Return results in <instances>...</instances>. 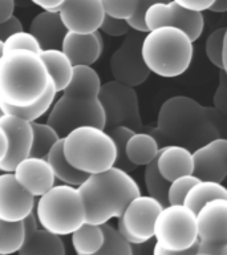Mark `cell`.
<instances>
[{
  "mask_svg": "<svg viewBox=\"0 0 227 255\" xmlns=\"http://www.w3.org/2000/svg\"><path fill=\"white\" fill-rule=\"evenodd\" d=\"M45 159L49 163L56 181H60L63 185L79 187L81 183L88 178V174L77 170L68 162L63 153V138H60L57 142L48 151Z\"/></svg>",
  "mask_w": 227,
  "mask_h": 255,
  "instance_id": "26",
  "label": "cell"
},
{
  "mask_svg": "<svg viewBox=\"0 0 227 255\" xmlns=\"http://www.w3.org/2000/svg\"><path fill=\"white\" fill-rule=\"evenodd\" d=\"M171 1H174L179 7L185 8L187 11L201 12V13L203 11H209V8L214 3V0H171Z\"/></svg>",
  "mask_w": 227,
  "mask_h": 255,
  "instance_id": "45",
  "label": "cell"
},
{
  "mask_svg": "<svg viewBox=\"0 0 227 255\" xmlns=\"http://www.w3.org/2000/svg\"><path fill=\"white\" fill-rule=\"evenodd\" d=\"M197 253L209 255H227V242H202L197 243Z\"/></svg>",
  "mask_w": 227,
  "mask_h": 255,
  "instance_id": "44",
  "label": "cell"
},
{
  "mask_svg": "<svg viewBox=\"0 0 227 255\" xmlns=\"http://www.w3.org/2000/svg\"><path fill=\"white\" fill-rule=\"evenodd\" d=\"M25 238L21 221L7 222L0 219V254L12 255L19 251Z\"/></svg>",
  "mask_w": 227,
  "mask_h": 255,
  "instance_id": "32",
  "label": "cell"
},
{
  "mask_svg": "<svg viewBox=\"0 0 227 255\" xmlns=\"http://www.w3.org/2000/svg\"><path fill=\"white\" fill-rule=\"evenodd\" d=\"M55 11L67 31L81 35L99 31L105 16L101 0H64Z\"/></svg>",
  "mask_w": 227,
  "mask_h": 255,
  "instance_id": "13",
  "label": "cell"
},
{
  "mask_svg": "<svg viewBox=\"0 0 227 255\" xmlns=\"http://www.w3.org/2000/svg\"><path fill=\"white\" fill-rule=\"evenodd\" d=\"M23 222V226H24V233H25V237L29 234H32L36 229H39V223H37V218H36V214L35 211H32L29 214L25 217V218L21 221Z\"/></svg>",
  "mask_w": 227,
  "mask_h": 255,
  "instance_id": "49",
  "label": "cell"
},
{
  "mask_svg": "<svg viewBox=\"0 0 227 255\" xmlns=\"http://www.w3.org/2000/svg\"><path fill=\"white\" fill-rule=\"evenodd\" d=\"M206 113L209 120L211 121V124L218 130L219 135L222 138H226L225 137V131H226V115H223L219 111H217L215 108H206Z\"/></svg>",
  "mask_w": 227,
  "mask_h": 255,
  "instance_id": "46",
  "label": "cell"
},
{
  "mask_svg": "<svg viewBox=\"0 0 227 255\" xmlns=\"http://www.w3.org/2000/svg\"><path fill=\"white\" fill-rule=\"evenodd\" d=\"M143 23L147 31L158 27H174L183 31L194 43L201 37L205 19L201 12L187 11L174 1H158L151 4L143 13Z\"/></svg>",
  "mask_w": 227,
  "mask_h": 255,
  "instance_id": "11",
  "label": "cell"
},
{
  "mask_svg": "<svg viewBox=\"0 0 227 255\" xmlns=\"http://www.w3.org/2000/svg\"><path fill=\"white\" fill-rule=\"evenodd\" d=\"M193 175L201 181L222 183L227 177V139H211L191 151Z\"/></svg>",
  "mask_w": 227,
  "mask_h": 255,
  "instance_id": "14",
  "label": "cell"
},
{
  "mask_svg": "<svg viewBox=\"0 0 227 255\" xmlns=\"http://www.w3.org/2000/svg\"><path fill=\"white\" fill-rule=\"evenodd\" d=\"M143 245H139V243H131L130 245V253L131 255H143Z\"/></svg>",
  "mask_w": 227,
  "mask_h": 255,
  "instance_id": "53",
  "label": "cell"
},
{
  "mask_svg": "<svg viewBox=\"0 0 227 255\" xmlns=\"http://www.w3.org/2000/svg\"><path fill=\"white\" fill-rule=\"evenodd\" d=\"M198 243V241H197ZM195 243L194 246L190 247V249H187V250H183V251H170V250H165L162 247L159 246L158 243H155L154 246H153V250H151V255H191L197 253V245Z\"/></svg>",
  "mask_w": 227,
  "mask_h": 255,
  "instance_id": "47",
  "label": "cell"
},
{
  "mask_svg": "<svg viewBox=\"0 0 227 255\" xmlns=\"http://www.w3.org/2000/svg\"><path fill=\"white\" fill-rule=\"evenodd\" d=\"M96 177L109 190L121 213L131 199L141 194L138 183L135 182L130 173L119 167L112 166L108 170L96 174Z\"/></svg>",
  "mask_w": 227,
  "mask_h": 255,
  "instance_id": "21",
  "label": "cell"
},
{
  "mask_svg": "<svg viewBox=\"0 0 227 255\" xmlns=\"http://www.w3.org/2000/svg\"><path fill=\"white\" fill-rule=\"evenodd\" d=\"M1 115H3V113H1V111H0V116H1Z\"/></svg>",
  "mask_w": 227,
  "mask_h": 255,
  "instance_id": "56",
  "label": "cell"
},
{
  "mask_svg": "<svg viewBox=\"0 0 227 255\" xmlns=\"http://www.w3.org/2000/svg\"><path fill=\"white\" fill-rule=\"evenodd\" d=\"M158 1H170V0H139L138 8H137V12H135L133 17H130L129 20H126V23L129 24V27L133 29V31L138 32H147L146 27H145V23H143V13L147 9L149 5L154 3H158Z\"/></svg>",
  "mask_w": 227,
  "mask_h": 255,
  "instance_id": "41",
  "label": "cell"
},
{
  "mask_svg": "<svg viewBox=\"0 0 227 255\" xmlns=\"http://www.w3.org/2000/svg\"><path fill=\"white\" fill-rule=\"evenodd\" d=\"M143 179H145V187H146L147 195L151 198L157 199L162 206L167 205V189H169V181L163 178L159 174L155 159H153L150 163H147L143 173Z\"/></svg>",
  "mask_w": 227,
  "mask_h": 255,
  "instance_id": "34",
  "label": "cell"
},
{
  "mask_svg": "<svg viewBox=\"0 0 227 255\" xmlns=\"http://www.w3.org/2000/svg\"><path fill=\"white\" fill-rule=\"evenodd\" d=\"M47 68L35 52L13 49L0 57V100L12 107L39 101L51 85Z\"/></svg>",
  "mask_w": 227,
  "mask_h": 255,
  "instance_id": "2",
  "label": "cell"
},
{
  "mask_svg": "<svg viewBox=\"0 0 227 255\" xmlns=\"http://www.w3.org/2000/svg\"><path fill=\"white\" fill-rule=\"evenodd\" d=\"M150 134L159 147L178 145L190 151L221 137L207 117L206 108L187 96H174L161 105Z\"/></svg>",
  "mask_w": 227,
  "mask_h": 255,
  "instance_id": "1",
  "label": "cell"
},
{
  "mask_svg": "<svg viewBox=\"0 0 227 255\" xmlns=\"http://www.w3.org/2000/svg\"><path fill=\"white\" fill-rule=\"evenodd\" d=\"M99 31L104 32V33H107V35L109 36L118 37V36L127 35V33L131 31V28L129 27V24L126 23V20L114 19V17H111V16L105 15L104 16L103 23L100 25Z\"/></svg>",
  "mask_w": 227,
  "mask_h": 255,
  "instance_id": "40",
  "label": "cell"
},
{
  "mask_svg": "<svg viewBox=\"0 0 227 255\" xmlns=\"http://www.w3.org/2000/svg\"><path fill=\"white\" fill-rule=\"evenodd\" d=\"M63 153L67 161L85 174H99L114 165L115 147L104 129L80 127L63 138Z\"/></svg>",
  "mask_w": 227,
  "mask_h": 255,
  "instance_id": "4",
  "label": "cell"
},
{
  "mask_svg": "<svg viewBox=\"0 0 227 255\" xmlns=\"http://www.w3.org/2000/svg\"><path fill=\"white\" fill-rule=\"evenodd\" d=\"M209 11L211 12H223L227 11V0H214V3L209 8Z\"/></svg>",
  "mask_w": 227,
  "mask_h": 255,
  "instance_id": "52",
  "label": "cell"
},
{
  "mask_svg": "<svg viewBox=\"0 0 227 255\" xmlns=\"http://www.w3.org/2000/svg\"><path fill=\"white\" fill-rule=\"evenodd\" d=\"M0 255H1V254H0Z\"/></svg>",
  "mask_w": 227,
  "mask_h": 255,
  "instance_id": "57",
  "label": "cell"
},
{
  "mask_svg": "<svg viewBox=\"0 0 227 255\" xmlns=\"http://www.w3.org/2000/svg\"><path fill=\"white\" fill-rule=\"evenodd\" d=\"M105 131L112 138L115 147V159L113 166L119 167V169H122L127 173L134 171L137 166L127 159L126 153H125V145H126V141L129 139V137L133 134V130L126 127H113L107 129Z\"/></svg>",
  "mask_w": 227,
  "mask_h": 255,
  "instance_id": "33",
  "label": "cell"
},
{
  "mask_svg": "<svg viewBox=\"0 0 227 255\" xmlns=\"http://www.w3.org/2000/svg\"><path fill=\"white\" fill-rule=\"evenodd\" d=\"M0 125L8 139L7 154L0 162V171L12 173L16 165L29 155L32 146V125L25 120L11 115L0 116Z\"/></svg>",
  "mask_w": 227,
  "mask_h": 255,
  "instance_id": "15",
  "label": "cell"
},
{
  "mask_svg": "<svg viewBox=\"0 0 227 255\" xmlns=\"http://www.w3.org/2000/svg\"><path fill=\"white\" fill-rule=\"evenodd\" d=\"M32 125V146L29 155L37 158H45L48 151L60 139L53 128H51L47 123H31Z\"/></svg>",
  "mask_w": 227,
  "mask_h": 255,
  "instance_id": "31",
  "label": "cell"
},
{
  "mask_svg": "<svg viewBox=\"0 0 227 255\" xmlns=\"http://www.w3.org/2000/svg\"><path fill=\"white\" fill-rule=\"evenodd\" d=\"M162 207L157 199L149 195H137L117 218L115 230L129 245L147 243L153 238L154 221Z\"/></svg>",
  "mask_w": 227,
  "mask_h": 255,
  "instance_id": "9",
  "label": "cell"
},
{
  "mask_svg": "<svg viewBox=\"0 0 227 255\" xmlns=\"http://www.w3.org/2000/svg\"><path fill=\"white\" fill-rule=\"evenodd\" d=\"M15 11V0H0V23L5 21Z\"/></svg>",
  "mask_w": 227,
  "mask_h": 255,
  "instance_id": "48",
  "label": "cell"
},
{
  "mask_svg": "<svg viewBox=\"0 0 227 255\" xmlns=\"http://www.w3.org/2000/svg\"><path fill=\"white\" fill-rule=\"evenodd\" d=\"M103 48V36L100 31L85 35L67 31L60 49L65 53L72 65H92L100 59Z\"/></svg>",
  "mask_w": 227,
  "mask_h": 255,
  "instance_id": "19",
  "label": "cell"
},
{
  "mask_svg": "<svg viewBox=\"0 0 227 255\" xmlns=\"http://www.w3.org/2000/svg\"><path fill=\"white\" fill-rule=\"evenodd\" d=\"M13 49H25V51L35 52L39 55L41 52L39 41L29 33V32L20 31L3 41V52L13 51Z\"/></svg>",
  "mask_w": 227,
  "mask_h": 255,
  "instance_id": "38",
  "label": "cell"
},
{
  "mask_svg": "<svg viewBox=\"0 0 227 255\" xmlns=\"http://www.w3.org/2000/svg\"><path fill=\"white\" fill-rule=\"evenodd\" d=\"M72 246L77 255H92L100 250L104 243L103 227L83 223L72 233Z\"/></svg>",
  "mask_w": 227,
  "mask_h": 255,
  "instance_id": "30",
  "label": "cell"
},
{
  "mask_svg": "<svg viewBox=\"0 0 227 255\" xmlns=\"http://www.w3.org/2000/svg\"><path fill=\"white\" fill-rule=\"evenodd\" d=\"M32 197L16 181L13 173H0V219L7 222L23 221L35 209Z\"/></svg>",
  "mask_w": 227,
  "mask_h": 255,
  "instance_id": "16",
  "label": "cell"
},
{
  "mask_svg": "<svg viewBox=\"0 0 227 255\" xmlns=\"http://www.w3.org/2000/svg\"><path fill=\"white\" fill-rule=\"evenodd\" d=\"M37 198L33 211L44 230L64 237L85 223V211L77 187L55 183Z\"/></svg>",
  "mask_w": 227,
  "mask_h": 255,
  "instance_id": "5",
  "label": "cell"
},
{
  "mask_svg": "<svg viewBox=\"0 0 227 255\" xmlns=\"http://www.w3.org/2000/svg\"><path fill=\"white\" fill-rule=\"evenodd\" d=\"M226 32L227 28L222 27L215 29L209 35L206 40V51L207 59L210 63L221 71H226V60H225V43H226Z\"/></svg>",
  "mask_w": 227,
  "mask_h": 255,
  "instance_id": "35",
  "label": "cell"
},
{
  "mask_svg": "<svg viewBox=\"0 0 227 255\" xmlns=\"http://www.w3.org/2000/svg\"><path fill=\"white\" fill-rule=\"evenodd\" d=\"M214 108L223 115H227V73L226 71H221L219 75V84L214 93Z\"/></svg>",
  "mask_w": 227,
  "mask_h": 255,
  "instance_id": "42",
  "label": "cell"
},
{
  "mask_svg": "<svg viewBox=\"0 0 227 255\" xmlns=\"http://www.w3.org/2000/svg\"><path fill=\"white\" fill-rule=\"evenodd\" d=\"M56 95L57 93H56L55 88L51 84L43 97L39 101H36L35 104L28 105V107H12V105H8V104L0 100V111H1L3 115H11L25 120L28 123H35L40 117L47 115L48 111L51 109L52 104L55 101Z\"/></svg>",
  "mask_w": 227,
  "mask_h": 255,
  "instance_id": "29",
  "label": "cell"
},
{
  "mask_svg": "<svg viewBox=\"0 0 227 255\" xmlns=\"http://www.w3.org/2000/svg\"><path fill=\"white\" fill-rule=\"evenodd\" d=\"M104 243L97 253L92 255H131L130 245L109 223L103 225Z\"/></svg>",
  "mask_w": 227,
  "mask_h": 255,
  "instance_id": "36",
  "label": "cell"
},
{
  "mask_svg": "<svg viewBox=\"0 0 227 255\" xmlns=\"http://www.w3.org/2000/svg\"><path fill=\"white\" fill-rule=\"evenodd\" d=\"M17 255H65V246L61 237L39 227L24 238Z\"/></svg>",
  "mask_w": 227,
  "mask_h": 255,
  "instance_id": "24",
  "label": "cell"
},
{
  "mask_svg": "<svg viewBox=\"0 0 227 255\" xmlns=\"http://www.w3.org/2000/svg\"><path fill=\"white\" fill-rule=\"evenodd\" d=\"M97 99L105 116L104 130L113 127H126L133 131H142L143 123L134 88L112 80L101 84Z\"/></svg>",
  "mask_w": 227,
  "mask_h": 255,
  "instance_id": "8",
  "label": "cell"
},
{
  "mask_svg": "<svg viewBox=\"0 0 227 255\" xmlns=\"http://www.w3.org/2000/svg\"><path fill=\"white\" fill-rule=\"evenodd\" d=\"M101 79L91 65H73L72 77L63 95L81 99H97Z\"/></svg>",
  "mask_w": 227,
  "mask_h": 255,
  "instance_id": "23",
  "label": "cell"
},
{
  "mask_svg": "<svg viewBox=\"0 0 227 255\" xmlns=\"http://www.w3.org/2000/svg\"><path fill=\"white\" fill-rule=\"evenodd\" d=\"M155 165L159 174L169 182L182 175L193 174L191 151L178 145H166L159 147Z\"/></svg>",
  "mask_w": 227,
  "mask_h": 255,
  "instance_id": "22",
  "label": "cell"
},
{
  "mask_svg": "<svg viewBox=\"0 0 227 255\" xmlns=\"http://www.w3.org/2000/svg\"><path fill=\"white\" fill-rule=\"evenodd\" d=\"M7 149H8V139L5 131L0 125V162L3 161L5 154H7Z\"/></svg>",
  "mask_w": 227,
  "mask_h": 255,
  "instance_id": "51",
  "label": "cell"
},
{
  "mask_svg": "<svg viewBox=\"0 0 227 255\" xmlns=\"http://www.w3.org/2000/svg\"><path fill=\"white\" fill-rule=\"evenodd\" d=\"M193 41L174 27H158L147 31L141 44L143 63L150 73L173 79L183 75L193 60Z\"/></svg>",
  "mask_w": 227,
  "mask_h": 255,
  "instance_id": "3",
  "label": "cell"
},
{
  "mask_svg": "<svg viewBox=\"0 0 227 255\" xmlns=\"http://www.w3.org/2000/svg\"><path fill=\"white\" fill-rule=\"evenodd\" d=\"M31 1L37 7L43 8V11H52V9H57L64 0H31Z\"/></svg>",
  "mask_w": 227,
  "mask_h": 255,
  "instance_id": "50",
  "label": "cell"
},
{
  "mask_svg": "<svg viewBox=\"0 0 227 255\" xmlns=\"http://www.w3.org/2000/svg\"><path fill=\"white\" fill-rule=\"evenodd\" d=\"M12 173L20 186L35 198L43 195L56 182L53 171L45 158L28 155L16 165Z\"/></svg>",
  "mask_w": 227,
  "mask_h": 255,
  "instance_id": "18",
  "label": "cell"
},
{
  "mask_svg": "<svg viewBox=\"0 0 227 255\" xmlns=\"http://www.w3.org/2000/svg\"><path fill=\"white\" fill-rule=\"evenodd\" d=\"M20 31H24L23 24L19 20V17H16L15 15L11 16L8 20L0 23V41L3 43L7 37Z\"/></svg>",
  "mask_w": 227,
  "mask_h": 255,
  "instance_id": "43",
  "label": "cell"
},
{
  "mask_svg": "<svg viewBox=\"0 0 227 255\" xmlns=\"http://www.w3.org/2000/svg\"><path fill=\"white\" fill-rule=\"evenodd\" d=\"M28 32L35 37L43 49H60L67 28L64 27L55 9L41 11L32 19Z\"/></svg>",
  "mask_w": 227,
  "mask_h": 255,
  "instance_id": "20",
  "label": "cell"
},
{
  "mask_svg": "<svg viewBox=\"0 0 227 255\" xmlns=\"http://www.w3.org/2000/svg\"><path fill=\"white\" fill-rule=\"evenodd\" d=\"M197 233L202 242H227V199L206 202L197 213Z\"/></svg>",
  "mask_w": 227,
  "mask_h": 255,
  "instance_id": "17",
  "label": "cell"
},
{
  "mask_svg": "<svg viewBox=\"0 0 227 255\" xmlns=\"http://www.w3.org/2000/svg\"><path fill=\"white\" fill-rule=\"evenodd\" d=\"M39 56L47 68L56 93L63 92L71 81L72 71H73V65L69 59L61 49H43Z\"/></svg>",
  "mask_w": 227,
  "mask_h": 255,
  "instance_id": "25",
  "label": "cell"
},
{
  "mask_svg": "<svg viewBox=\"0 0 227 255\" xmlns=\"http://www.w3.org/2000/svg\"><path fill=\"white\" fill-rule=\"evenodd\" d=\"M77 191L83 201L85 223L103 226L111 219L118 218L121 215L112 194L96 174L88 175V178L77 187Z\"/></svg>",
  "mask_w": 227,
  "mask_h": 255,
  "instance_id": "12",
  "label": "cell"
},
{
  "mask_svg": "<svg viewBox=\"0 0 227 255\" xmlns=\"http://www.w3.org/2000/svg\"><path fill=\"white\" fill-rule=\"evenodd\" d=\"M159 146L150 133L133 131L125 145L127 159L135 166H146L153 159L157 158Z\"/></svg>",
  "mask_w": 227,
  "mask_h": 255,
  "instance_id": "27",
  "label": "cell"
},
{
  "mask_svg": "<svg viewBox=\"0 0 227 255\" xmlns=\"http://www.w3.org/2000/svg\"><path fill=\"white\" fill-rule=\"evenodd\" d=\"M139 0H101L105 15L114 17V19L129 20L133 17Z\"/></svg>",
  "mask_w": 227,
  "mask_h": 255,
  "instance_id": "37",
  "label": "cell"
},
{
  "mask_svg": "<svg viewBox=\"0 0 227 255\" xmlns=\"http://www.w3.org/2000/svg\"><path fill=\"white\" fill-rule=\"evenodd\" d=\"M191 255H209V254H201V253H194V254Z\"/></svg>",
  "mask_w": 227,
  "mask_h": 255,
  "instance_id": "55",
  "label": "cell"
},
{
  "mask_svg": "<svg viewBox=\"0 0 227 255\" xmlns=\"http://www.w3.org/2000/svg\"><path fill=\"white\" fill-rule=\"evenodd\" d=\"M217 198L227 199L226 187L223 186L222 183L199 179L198 182H195L189 189L183 198L182 205L186 206L187 209H190L193 213H197L205 203Z\"/></svg>",
  "mask_w": 227,
  "mask_h": 255,
  "instance_id": "28",
  "label": "cell"
},
{
  "mask_svg": "<svg viewBox=\"0 0 227 255\" xmlns=\"http://www.w3.org/2000/svg\"><path fill=\"white\" fill-rule=\"evenodd\" d=\"M153 238L165 250L190 249L198 241L195 213L183 205L163 206L154 221Z\"/></svg>",
  "mask_w": 227,
  "mask_h": 255,
  "instance_id": "7",
  "label": "cell"
},
{
  "mask_svg": "<svg viewBox=\"0 0 227 255\" xmlns=\"http://www.w3.org/2000/svg\"><path fill=\"white\" fill-rule=\"evenodd\" d=\"M47 124L64 138L69 131L80 127H96L104 129L105 116L99 99H81L60 96L48 111Z\"/></svg>",
  "mask_w": 227,
  "mask_h": 255,
  "instance_id": "6",
  "label": "cell"
},
{
  "mask_svg": "<svg viewBox=\"0 0 227 255\" xmlns=\"http://www.w3.org/2000/svg\"><path fill=\"white\" fill-rule=\"evenodd\" d=\"M1 55H3V43L0 41V57H1Z\"/></svg>",
  "mask_w": 227,
  "mask_h": 255,
  "instance_id": "54",
  "label": "cell"
},
{
  "mask_svg": "<svg viewBox=\"0 0 227 255\" xmlns=\"http://www.w3.org/2000/svg\"><path fill=\"white\" fill-rule=\"evenodd\" d=\"M198 181L199 179L193 174L182 175L171 181L167 189V205H182L189 189Z\"/></svg>",
  "mask_w": 227,
  "mask_h": 255,
  "instance_id": "39",
  "label": "cell"
},
{
  "mask_svg": "<svg viewBox=\"0 0 227 255\" xmlns=\"http://www.w3.org/2000/svg\"><path fill=\"white\" fill-rule=\"evenodd\" d=\"M145 33L146 32L131 29L111 56L109 69L115 81L134 88L145 83L150 76V71L143 63L141 55V44Z\"/></svg>",
  "mask_w": 227,
  "mask_h": 255,
  "instance_id": "10",
  "label": "cell"
}]
</instances>
